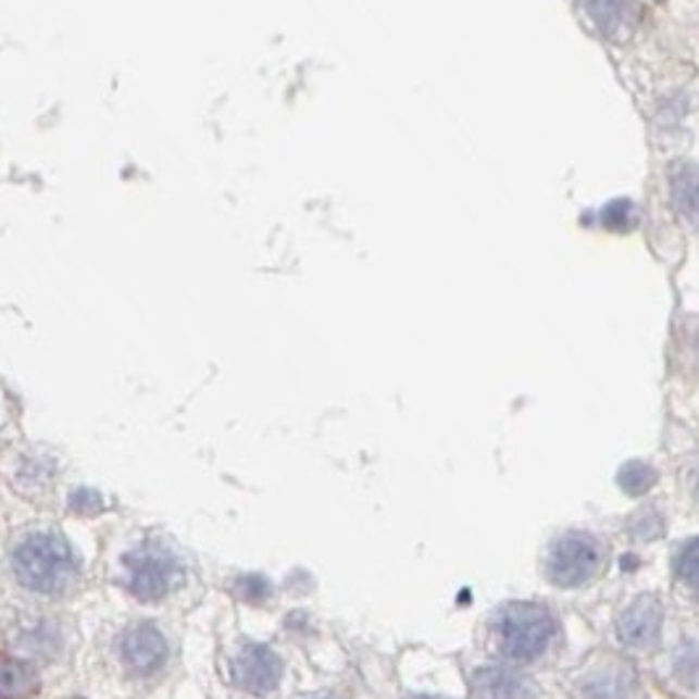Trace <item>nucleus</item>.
<instances>
[{"label":"nucleus","instance_id":"7ed1b4c3","mask_svg":"<svg viewBox=\"0 0 699 699\" xmlns=\"http://www.w3.org/2000/svg\"><path fill=\"white\" fill-rule=\"evenodd\" d=\"M122 565L124 584L142 602L163 600L179 582V565H176L174 556L153 541L127 552L122 558Z\"/></svg>","mask_w":699,"mask_h":699},{"label":"nucleus","instance_id":"6e6552de","mask_svg":"<svg viewBox=\"0 0 699 699\" xmlns=\"http://www.w3.org/2000/svg\"><path fill=\"white\" fill-rule=\"evenodd\" d=\"M476 699H532L534 686L505 667H484L474 676Z\"/></svg>","mask_w":699,"mask_h":699},{"label":"nucleus","instance_id":"4468645a","mask_svg":"<svg viewBox=\"0 0 699 699\" xmlns=\"http://www.w3.org/2000/svg\"><path fill=\"white\" fill-rule=\"evenodd\" d=\"M68 505H72L74 513L92 515L98 513V510H103V497L92 492V489H77V492L72 495V500H68Z\"/></svg>","mask_w":699,"mask_h":699},{"label":"nucleus","instance_id":"9d476101","mask_svg":"<svg viewBox=\"0 0 699 699\" xmlns=\"http://www.w3.org/2000/svg\"><path fill=\"white\" fill-rule=\"evenodd\" d=\"M673 200L691 222H699V168H682L673 176Z\"/></svg>","mask_w":699,"mask_h":699},{"label":"nucleus","instance_id":"0eeeda50","mask_svg":"<svg viewBox=\"0 0 699 699\" xmlns=\"http://www.w3.org/2000/svg\"><path fill=\"white\" fill-rule=\"evenodd\" d=\"M660 623H663V604H660L658 597L645 595L639 597L626 613L621 615L619 632L621 639L626 641L628 647H636V650H645L650 647L660 634Z\"/></svg>","mask_w":699,"mask_h":699},{"label":"nucleus","instance_id":"20e7f679","mask_svg":"<svg viewBox=\"0 0 699 699\" xmlns=\"http://www.w3.org/2000/svg\"><path fill=\"white\" fill-rule=\"evenodd\" d=\"M602 565V552L597 539H591L589 534H569L552 547L550 571L552 584L558 587H578V584L589 582Z\"/></svg>","mask_w":699,"mask_h":699},{"label":"nucleus","instance_id":"f257e3e1","mask_svg":"<svg viewBox=\"0 0 699 699\" xmlns=\"http://www.w3.org/2000/svg\"><path fill=\"white\" fill-rule=\"evenodd\" d=\"M14 573L27 589L40 595H61L77 576V560L64 537L40 532L16 547Z\"/></svg>","mask_w":699,"mask_h":699},{"label":"nucleus","instance_id":"f8f14e48","mask_svg":"<svg viewBox=\"0 0 699 699\" xmlns=\"http://www.w3.org/2000/svg\"><path fill=\"white\" fill-rule=\"evenodd\" d=\"M676 573L686 587L699 591V539H691L689 545L682 547L676 560Z\"/></svg>","mask_w":699,"mask_h":699},{"label":"nucleus","instance_id":"423d86ee","mask_svg":"<svg viewBox=\"0 0 699 699\" xmlns=\"http://www.w3.org/2000/svg\"><path fill=\"white\" fill-rule=\"evenodd\" d=\"M168 647L166 639L153 623H137L132 626L122 639V660L127 663L132 671L140 673V676H150L159 667L166 663Z\"/></svg>","mask_w":699,"mask_h":699},{"label":"nucleus","instance_id":"f03ea898","mask_svg":"<svg viewBox=\"0 0 699 699\" xmlns=\"http://www.w3.org/2000/svg\"><path fill=\"white\" fill-rule=\"evenodd\" d=\"M552 626L550 613L541 604L513 602L502 610L497 634H500L502 652L513 660H534L550 645Z\"/></svg>","mask_w":699,"mask_h":699},{"label":"nucleus","instance_id":"1a4fd4ad","mask_svg":"<svg viewBox=\"0 0 699 699\" xmlns=\"http://www.w3.org/2000/svg\"><path fill=\"white\" fill-rule=\"evenodd\" d=\"M40 691L37 671L24 660L0 654V699H33Z\"/></svg>","mask_w":699,"mask_h":699},{"label":"nucleus","instance_id":"ddd939ff","mask_svg":"<svg viewBox=\"0 0 699 699\" xmlns=\"http://www.w3.org/2000/svg\"><path fill=\"white\" fill-rule=\"evenodd\" d=\"M235 591L245 602H263L271 595V584L258 573H250V576L237 578Z\"/></svg>","mask_w":699,"mask_h":699},{"label":"nucleus","instance_id":"9b49d317","mask_svg":"<svg viewBox=\"0 0 699 699\" xmlns=\"http://www.w3.org/2000/svg\"><path fill=\"white\" fill-rule=\"evenodd\" d=\"M619 482L628 495H645L658 482V474L647 463H628L623 465Z\"/></svg>","mask_w":699,"mask_h":699},{"label":"nucleus","instance_id":"39448f33","mask_svg":"<svg viewBox=\"0 0 699 699\" xmlns=\"http://www.w3.org/2000/svg\"><path fill=\"white\" fill-rule=\"evenodd\" d=\"M282 671L285 665H282L279 654L258 641L245 645L232 660V676L237 686L253 697H269L279 686Z\"/></svg>","mask_w":699,"mask_h":699}]
</instances>
